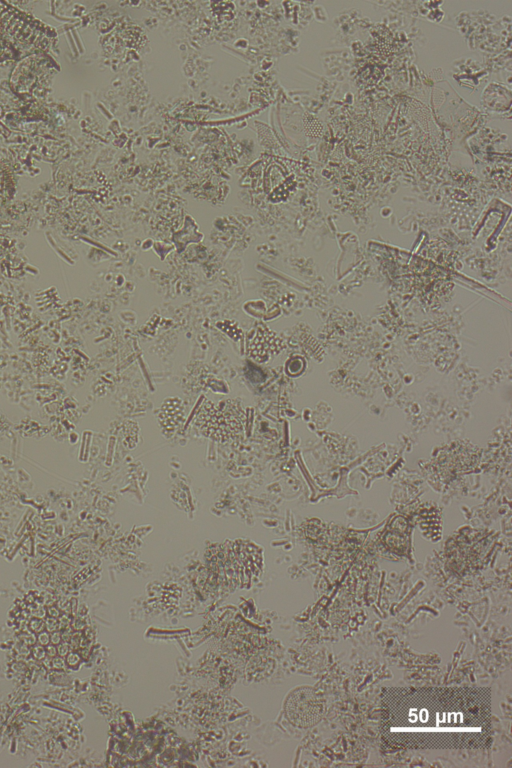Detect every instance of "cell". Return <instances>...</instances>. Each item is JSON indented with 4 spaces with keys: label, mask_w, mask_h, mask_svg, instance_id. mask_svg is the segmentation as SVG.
Instances as JSON below:
<instances>
[{
    "label": "cell",
    "mask_w": 512,
    "mask_h": 768,
    "mask_svg": "<svg viewBox=\"0 0 512 768\" xmlns=\"http://www.w3.org/2000/svg\"><path fill=\"white\" fill-rule=\"evenodd\" d=\"M243 413L235 404L203 406L195 419V425L207 437L228 441L243 428Z\"/></svg>",
    "instance_id": "cell-1"
}]
</instances>
